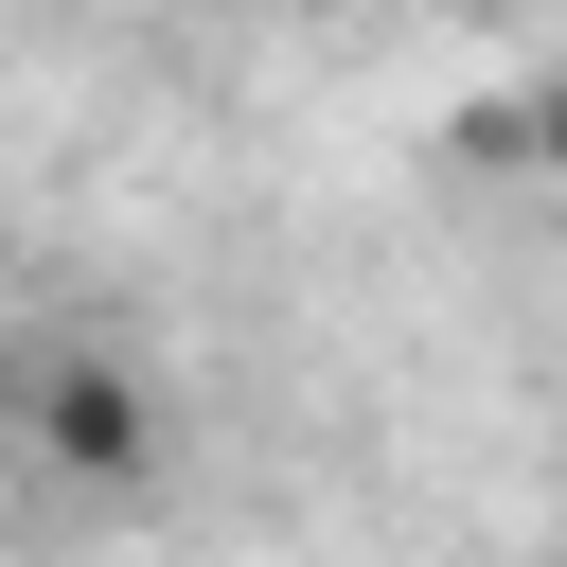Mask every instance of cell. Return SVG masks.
Instances as JSON below:
<instances>
[{
	"mask_svg": "<svg viewBox=\"0 0 567 567\" xmlns=\"http://www.w3.org/2000/svg\"><path fill=\"white\" fill-rule=\"evenodd\" d=\"M0 443H18V390H0Z\"/></svg>",
	"mask_w": 567,
	"mask_h": 567,
	"instance_id": "cell-3",
	"label": "cell"
},
{
	"mask_svg": "<svg viewBox=\"0 0 567 567\" xmlns=\"http://www.w3.org/2000/svg\"><path fill=\"white\" fill-rule=\"evenodd\" d=\"M514 159H532V177H567V53L514 89Z\"/></svg>",
	"mask_w": 567,
	"mask_h": 567,
	"instance_id": "cell-2",
	"label": "cell"
},
{
	"mask_svg": "<svg viewBox=\"0 0 567 567\" xmlns=\"http://www.w3.org/2000/svg\"><path fill=\"white\" fill-rule=\"evenodd\" d=\"M18 443L53 461V478H89V496H142L159 478V372H124V354H53L35 390H18Z\"/></svg>",
	"mask_w": 567,
	"mask_h": 567,
	"instance_id": "cell-1",
	"label": "cell"
}]
</instances>
